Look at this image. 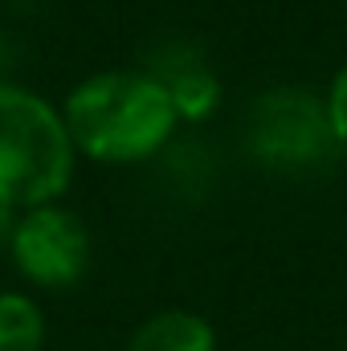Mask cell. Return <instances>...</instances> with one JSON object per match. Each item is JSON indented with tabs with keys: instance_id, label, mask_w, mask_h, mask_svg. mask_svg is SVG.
Listing matches in <instances>:
<instances>
[{
	"instance_id": "1",
	"label": "cell",
	"mask_w": 347,
	"mask_h": 351,
	"mask_svg": "<svg viewBox=\"0 0 347 351\" xmlns=\"http://www.w3.org/2000/svg\"><path fill=\"white\" fill-rule=\"evenodd\" d=\"M62 119L78 156L98 164H139L172 139L180 110L164 78L139 70H106L70 90Z\"/></svg>"
},
{
	"instance_id": "2",
	"label": "cell",
	"mask_w": 347,
	"mask_h": 351,
	"mask_svg": "<svg viewBox=\"0 0 347 351\" xmlns=\"http://www.w3.org/2000/svg\"><path fill=\"white\" fill-rule=\"evenodd\" d=\"M74 139L53 102L0 82V204L25 213L58 204L74 180Z\"/></svg>"
},
{
	"instance_id": "3",
	"label": "cell",
	"mask_w": 347,
	"mask_h": 351,
	"mask_svg": "<svg viewBox=\"0 0 347 351\" xmlns=\"http://www.w3.org/2000/svg\"><path fill=\"white\" fill-rule=\"evenodd\" d=\"M339 147L327 106L319 94L302 86H282L261 94L254 114H250V152L265 168L298 172L331 160Z\"/></svg>"
},
{
	"instance_id": "4",
	"label": "cell",
	"mask_w": 347,
	"mask_h": 351,
	"mask_svg": "<svg viewBox=\"0 0 347 351\" xmlns=\"http://www.w3.org/2000/svg\"><path fill=\"white\" fill-rule=\"evenodd\" d=\"M16 269L45 290H66L74 286L90 265V233L86 225L62 208V204H41L25 208L8 245Z\"/></svg>"
},
{
	"instance_id": "5",
	"label": "cell",
	"mask_w": 347,
	"mask_h": 351,
	"mask_svg": "<svg viewBox=\"0 0 347 351\" xmlns=\"http://www.w3.org/2000/svg\"><path fill=\"white\" fill-rule=\"evenodd\" d=\"M127 351H217V335L192 311H164L131 335Z\"/></svg>"
},
{
	"instance_id": "6",
	"label": "cell",
	"mask_w": 347,
	"mask_h": 351,
	"mask_svg": "<svg viewBox=\"0 0 347 351\" xmlns=\"http://www.w3.org/2000/svg\"><path fill=\"white\" fill-rule=\"evenodd\" d=\"M45 319L33 298L0 294V351H41Z\"/></svg>"
},
{
	"instance_id": "7",
	"label": "cell",
	"mask_w": 347,
	"mask_h": 351,
	"mask_svg": "<svg viewBox=\"0 0 347 351\" xmlns=\"http://www.w3.org/2000/svg\"><path fill=\"white\" fill-rule=\"evenodd\" d=\"M168 90H172V98H176V110L192 114V119H200L217 102V86H213L208 74H184V78L168 82Z\"/></svg>"
},
{
	"instance_id": "8",
	"label": "cell",
	"mask_w": 347,
	"mask_h": 351,
	"mask_svg": "<svg viewBox=\"0 0 347 351\" xmlns=\"http://www.w3.org/2000/svg\"><path fill=\"white\" fill-rule=\"evenodd\" d=\"M323 106H327V119H331L335 139H339V143H347V66L335 74V78H331V90H327Z\"/></svg>"
},
{
	"instance_id": "9",
	"label": "cell",
	"mask_w": 347,
	"mask_h": 351,
	"mask_svg": "<svg viewBox=\"0 0 347 351\" xmlns=\"http://www.w3.org/2000/svg\"><path fill=\"white\" fill-rule=\"evenodd\" d=\"M16 221H21V213H16V208H8V204H0V250H8V245H12Z\"/></svg>"
}]
</instances>
